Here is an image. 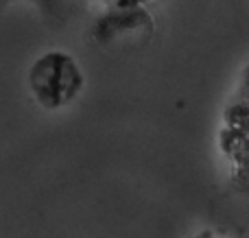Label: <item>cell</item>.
I'll list each match as a JSON object with an SVG mask.
<instances>
[{"label":"cell","mask_w":249,"mask_h":238,"mask_svg":"<svg viewBox=\"0 0 249 238\" xmlns=\"http://www.w3.org/2000/svg\"><path fill=\"white\" fill-rule=\"evenodd\" d=\"M83 72L72 55L48 51L29 70V90L39 107L55 112L70 105L83 90Z\"/></svg>","instance_id":"cell-1"},{"label":"cell","mask_w":249,"mask_h":238,"mask_svg":"<svg viewBox=\"0 0 249 238\" xmlns=\"http://www.w3.org/2000/svg\"><path fill=\"white\" fill-rule=\"evenodd\" d=\"M245 74L241 77V90L236 92L228 107L223 109L221 127L216 140L223 160L230 164L232 179L241 188L247 186V125H249V103H247Z\"/></svg>","instance_id":"cell-2"},{"label":"cell","mask_w":249,"mask_h":238,"mask_svg":"<svg viewBox=\"0 0 249 238\" xmlns=\"http://www.w3.org/2000/svg\"><path fill=\"white\" fill-rule=\"evenodd\" d=\"M13 2H31L42 11L48 22H64L74 13V9L81 7L83 0H0V9L9 7Z\"/></svg>","instance_id":"cell-3"},{"label":"cell","mask_w":249,"mask_h":238,"mask_svg":"<svg viewBox=\"0 0 249 238\" xmlns=\"http://www.w3.org/2000/svg\"><path fill=\"white\" fill-rule=\"evenodd\" d=\"M193 238H230V236H225V234H221V232H212V230H203V232H199V234H195Z\"/></svg>","instance_id":"cell-4"},{"label":"cell","mask_w":249,"mask_h":238,"mask_svg":"<svg viewBox=\"0 0 249 238\" xmlns=\"http://www.w3.org/2000/svg\"><path fill=\"white\" fill-rule=\"evenodd\" d=\"M144 0H116L118 9H127V7H138V4H142Z\"/></svg>","instance_id":"cell-5"}]
</instances>
